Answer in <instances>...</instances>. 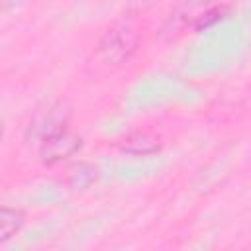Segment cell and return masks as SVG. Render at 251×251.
<instances>
[{"instance_id": "6da1fadb", "label": "cell", "mask_w": 251, "mask_h": 251, "mask_svg": "<svg viewBox=\"0 0 251 251\" xmlns=\"http://www.w3.org/2000/svg\"><path fill=\"white\" fill-rule=\"evenodd\" d=\"M139 33L129 22L112 24L94 45V65L102 69H116L129 61L137 51Z\"/></svg>"}, {"instance_id": "7a4b0ae2", "label": "cell", "mask_w": 251, "mask_h": 251, "mask_svg": "<svg viewBox=\"0 0 251 251\" xmlns=\"http://www.w3.org/2000/svg\"><path fill=\"white\" fill-rule=\"evenodd\" d=\"M80 149V137L69 129L57 127L43 135L39 145V157L45 165H55L71 155H75Z\"/></svg>"}, {"instance_id": "3957f363", "label": "cell", "mask_w": 251, "mask_h": 251, "mask_svg": "<svg viewBox=\"0 0 251 251\" xmlns=\"http://www.w3.org/2000/svg\"><path fill=\"white\" fill-rule=\"evenodd\" d=\"M24 226V214L16 208L2 206L0 210V243L12 239Z\"/></svg>"}, {"instance_id": "277c9868", "label": "cell", "mask_w": 251, "mask_h": 251, "mask_svg": "<svg viewBox=\"0 0 251 251\" xmlns=\"http://www.w3.org/2000/svg\"><path fill=\"white\" fill-rule=\"evenodd\" d=\"M98 171H96V167L94 165H90V163H76V165H73L69 171H67V184L71 186V188H75V190H78V188H88L94 180H96V175Z\"/></svg>"}, {"instance_id": "5b68a950", "label": "cell", "mask_w": 251, "mask_h": 251, "mask_svg": "<svg viewBox=\"0 0 251 251\" xmlns=\"http://www.w3.org/2000/svg\"><path fill=\"white\" fill-rule=\"evenodd\" d=\"M157 141L145 133H137V135H131L126 139V143L122 145L124 151H129V153H153L157 149Z\"/></svg>"}]
</instances>
